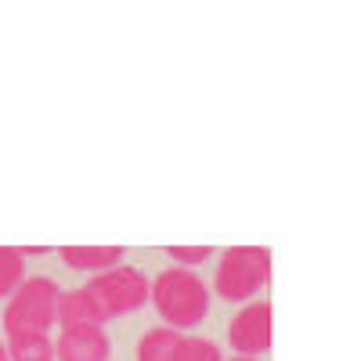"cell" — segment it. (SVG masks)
I'll return each instance as SVG.
<instances>
[{"label":"cell","mask_w":361,"mask_h":361,"mask_svg":"<svg viewBox=\"0 0 361 361\" xmlns=\"http://www.w3.org/2000/svg\"><path fill=\"white\" fill-rule=\"evenodd\" d=\"M148 296H152L156 311L163 314V322L170 329H192L206 318L209 311V289L206 282L195 275L192 267H166L159 271V279L152 282V289H148Z\"/></svg>","instance_id":"cell-1"},{"label":"cell","mask_w":361,"mask_h":361,"mask_svg":"<svg viewBox=\"0 0 361 361\" xmlns=\"http://www.w3.org/2000/svg\"><path fill=\"white\" fill-rule=\"evenodd\" d=\"M58 289L54 279L47 275H25L22 286L11 293L4 307V329L8 336H25V333H47L51 322L58 318Z\"/></svg>","instance_id":"cell-2"},{"label":"cell","mask_w":361,"mask_h":361,"mask_svg":"<svg viewBox=\"0 0 361 361\" xmlns=\"http://www.w3.org/2000/svg\"><path fill=\"white\" fill-rule=\"evenodd\" d=\"M148 289H152V282L145 279V271L141 267H130V264H116L109 271H98V275L83 286L87 300L94 304V311H98L102 322L123 318V314L137 311L145 300H148Z\"/></svg>","instance_id":"cell-3"},{"label":"cell","mask_w":361,"mask_h":361,"mask_svg":"<svg viewBox=\"0 0 361 361\" xmlns=\"http://www.w3.org/2000/svg\"><path fill=\"white\" fill-rule=\"evenodd\" d=\"M271 282V250L264 246H231L224 250L214 286L224 300L231 304H243V300H253V293H260Z\"/></svg>","instance_id":"cell-4"},{"label":"cell","mask_w":361,"mask_h":361,"mask_svg":"<svg viewBox=\"0 0 361 361\" xmlns=\"http://www.w3.org/2000/svg\"><path fill=\"white\" fill-rule=\"evenodd\" d=\"M271 336H275V314H271L267 300H253V304H246L228 325V343L243 357L264 354L271 347Z\"/></svg>","instance_id":"cell-5"},{"label":"cell","mask_w":361,"mask_h":361,"mask_svg":"<svg viewBox=\"0 0 361 361\" xmlns=\"http://www.w3.org/2000/svg\"><path fill=\"white\" fill-rule=\"evenodd\" d=\"M112 343L102 325H73L62 329V336L54 343V357L62 361H109Z\"/></svg>","instance_id":"cell-6"},{"label":"cell","mask_w":361,"mask_h":361,"mask_svg":"<svg viewBox=\"0 0 361 361\" xmlns=\"http://www.w3.org/2000/svg\"><path fill=\"white\" fill-rule=\"evenodd\" d=\"M62 253V260L76 271H109L119 264V257H123V246H62L58 250Z\"/></svg>","instance_id":"cell-7"},{"label":"cell","mask_w":361,"mask_h":361,"mask_svg":"<svg viewBox=\"0 0 361 361\" xmlns=\"http://www.w3.org/2000/svg\"><path fill=\"white\" fill-rule=\"evenodd\" d=\"M62 329H73V325H102L94 304L87 300L83 289H73V293H62L58 296V318H54Z\"/></svg>","instance_id":"cell-8"},{"label":"cell","mask_w":361,"mask_h":361,"mask_svg":"<svg viewBox=\"0 0 361 361\" xmlns=\"http://www.w3.org/2000/svg\"><path fill=\"white\" fill-rule=\"evenodd\" d=\"M180 336L185 333H177V329H170V325L148 329V333L137 340V361H166L173 354V347L180 343Z\"/></svg>","instance_id":"cell-9"},{"label":"cell","mask_w":361,"mask_h":361,"mask_svg":"<svg viewBox=\"0 0 361 361\" xmlns=\"http://www.w3.org/2000/svg\"><path fill=\"white\" fill-rule=\"evenodd\" d=\"M8 357L11 361H54V343L47 333L8 336Z\"/></svg>","instance_id":"cell-10"},{"label":"cell","mask_w":361,"mask_h":361,"mask_svg":"<svg viewBox=\"0 0 361 361\" xmlns=\"http://www.w3.org/2000/svg\"><path fill=\"white\" fill-rule=\"evenodd\" d=\"M25 279V253L18 246H0V296H11Z\"/></svg>","instance_id":"cell-11"},{"label":"cell","mask_w":361,"mask_h":361,"mask_svg":"<svg viewBox=\"0 0 361 361\" xmlns=\"http://www.w3.org/2000/svg\"><path fill=\"white\" fill-rule=\"evenodd\" d=\"M166 361H224L221 347L214 340H202V336H180V343L173 347V354Z\"/></svg>","instance_id":"cell-12"},{"label":"cell","mask_w":361,"mask_h":361,"mask_svg":"<svg viewBox=\"0 0 361 361\" xmlns=\"http://www.w3.org/2000/svg\"><path fill=\"white\" fill-rule=\"evenodd\" d=\"M166 253L177 260V264H202V260H209V246H166Z\"/></svg>","instance_id":"cell-13"},{"label":"cell","mask_w":361,"mask_h":361,"mask_svg":"<svg viewBox=\"0 0 361 361\" xmlns=\"http://www.w3.org/2000/svg\"><path fill=\"white\" fill-rule=\"evenodd\" d=\"M0 361H11V357H8V343H4V340H0Z\"/></svg>","instance_id":"cell-14"},{"label":"cell","mask_w":361,"mask_h":361,"mask_svg":"<svg viewBox=\"0 0 361 361\" xmlns=\"http://www.w3.org/2000/svg\"><path fill=\"white\" fill-rule=\"evenodd\" d=\"M231 361H260V357H243V354H238V357H231Z\"/></svg>","instance_id":"cell-15"}]
</instances>
